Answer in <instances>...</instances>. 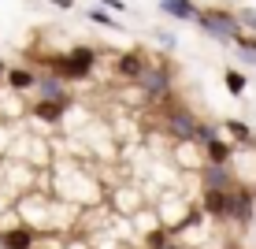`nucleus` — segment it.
<instances>
[{
    "mask_svg": "<svg viewBox=\"0 0 256 249\" xmlns=\"http://www.w3.org/2000/svg\"><path fill=\"white\" fill-rule=\"evenodd\" d=\"M0 249H8V245H0Z\"/></svg>",
    "mask_w": 256,
    "mask_h": 249,
    "instance_id": "obj_24",
    "label": "nucleus"
},
{
    "mask_svg": "<svg viewBox=\"0 0 256 249\" xmlns=\"http://www.w3.org/2000/svg\"><path fill=\"white\" fill-rule=\"evenodd\" d=\"M256 216V186L249 182H238L226 190V223H238V227H249Z\"/></svg>",
    "mask_w": 256,
    "mask_h": 249,
    "instance_id": "obj_3",
    "label": "nucleus"
},
{
    "mask_svg": "<svg viewBox=\"0 0 256 249\" xmlns=\"http://www.w3.org/2000/svg\"><path fill=\"white\" fill-rule=\"evenodd\" d=\"M34 249H45V245H34Z\"/></svg>",
    "mask_w": 256,
    "mask_h": 249,
    "instance_id": "obj_23",
    "label": "nucleus"
},
{
    "mask_svg": "<svg viewBox=\"0 0 256 249\" xmlns=\"http://www.w3.org/2000/svg\"><path fill=\"white\" fill-rule=\"evenodd\" d=\"M38 78H41V71H34V67H8L4 82L15 93H30V90H38Z\"/></svg>",
    "mask_w": 256,
    "mask_h": 249,
    "instance_id": "obj_10",
    "label": "nucleus"
},
{
    "mask_svg": "<svg viewBox=\"0 0 256 249\" xmlns=\"http://www.w3.org/2000/svg\"><path fill=\"white\" fill-rule=\"evenodd\" d=\"M223 86H226V93H230V97H242L245 90H249V78H245L238 67H226L223 71Z\"/></svg>",
    "mask_w": 256,
    "mask_h": 249,
    "instance_id": "obj_15",
    "label": "nucleus"
},
{
    "mask_svg": "<svg viewBox=\"0 0 256 249\" xmlns=\"http://www.w3.org/2000/svg\"><path fill=\"white\" fill-rule=\"evenodd\" d=\"M197 26L208 34V38H216V41H234L242 38V23H238V12H226V8H200V15H197Z\"/></svg>",
    "mask_w": 256,
    "mask_h": 249,
    "instance_id": "obj_2",
    "label": "nucleus"
},
{
    "mask_svg": "<svg viewBox=\"0 0 256 249\" xmlns=\"http://www.w3.org/2000/svg\"><path fill=\"white\" fill-rule=\"evenodd\" d=\"M0 245H8V249H34L38 245V230H34L30 223L0 227Z\"/></svg>",
    "mask_w": 256,
    "mask_h": 249,
    "instance_id": "obj_9",
    "label": "nucleus"
},
{
    "mask_svg": "<svg viewBox=\"0 0 256 249\" xmlns=\"http://www.w3.org/2000/svg\"><path fill=\"white\" fill-rule=\"evenodd\" d=\"M52 4H56L60 12H70V8H74V0H52Z\"/></svg>",
    "mask_w": 256,
    "mask_h": 249,
    "instance_id": "obj_20",
    "label": "nucleus"
},
{
    "mask_svg": "<svg viewBox=\"0 0 256 249\" xmlns=\"http://www.w3.org/2000/svg\"><path fill=\"white\" fill-rule=\"evenodd\" d=\"M160 12L171 15V19H178V23H197L200 8L193 4V0H160Z\"/></svg>",
    "mask_w": 256,
    "mask_h": 249,
    "instance_id": "obj_11",
    "label": "nucleus"
},
{
    "mask_svg": "<svg viewBox=\"0 0 256 249\" xmlns=\"http://www.w3.org/2000/svg\"><path fill=\"white\" fill-rule=\"evenodd\" d=\"M152 67L148 64V56H145V49H126V52H119L116 56V64H112V75L119 78V82H141V75Z\"/></svg>",
    "mask_w": 256,
    "mask_h": 249,
    "instance_id": "obj_5",
    "label": "nucleus"
},
{
    "mask_svg": "<svg viewBox=\"0 0 256 249\" xmlns=\"http://www.w3.org/2000/svg\"><path fill=\"white\" fill-rule=\"evenodd\" d=\"M238 182L242 179H238V171L230 164H204L200 167V190H230Z\"/></svg>",
    "mask_w": 256,
    "mask_h": 249,
    "instance_id": "obj_7",
    "label": "nucleus"
},
{
    "mask_svg": "<svg viewBox=\"0 0 256 249\" xmlns=\"http://www.w3.org/2000/svg\"><path fill=\"white\" fill-rule=\"evenodd\" d=\"M234 52L245 64H256V34H242V38L234 41Z\"/></svg>",
    "mask_w": 256,
    "mask_h": 249,
    "instance_id": "obj_16",
    "label": "nucleus"
},
{
    "mask_svg": "<svg viewBox=\"0 0 256 249\" xmlns=\"http://www.w3.org/2000/svg\"><path fill=\"white\" fill-rule=\"evenodd\" d=\"M70 97H64V101H34L30 104V115L34 119H41V123H48V127H60L64 123V115L70 112Z\"/></svg>",
    "mask_w": 256,
    "mask_h": 249,
    "instance_id": "obj_8",
    "label": "nucleus"
},
{
    "mask_svg": "<svg viewBox=\"0 0 256 249\" xmlns=\"http://www.w3.org/2000/svg\"><path fill=\"white\" fill-rule=\"evenodd\" d=\"M86 19L96 23V26H104V30H119V23L112 19V15L104 12V8H90V12H86Z\"/></svg>",
    "mask_w": 256,
    "mask_h": 249,
    "instance_id": "obj_17",
    "label": "nucleus"
},
{
    "mask_svg": "<svg viewBox=\"0 0 256 249\" xmlns=\"http://www.w3.org/2000/svg\"><path fill=\"white\" fill-rule=\"evenodd\" d=\"M64 97H70V93H67V82H64V78H56L52 71L38 78V101H64Z\"/></svg>",
    "mask_w": 256,
    "mask_h": 249,
    "instance_id": "obj_12",
    "label": "nucleus"
},
{
    "mask_svg": "<svg viewBox=\"0 0 256 249\" xmlns=\"http://www.w3.org/2000/svg\"><path fill=\"white\" fill-rule=\"evenodd\" d=\"M197 123H200V119L186 108V104H178V101L171 104V97H164V130H167L174 141H193Z\"/></svg>",
    "mask_w": 256,
    "mask_h": 249,
    "instance_id": "obj_4",
    "label": "nucleus"
},
{
    "mask_svg": "<svg viewBox=\"0 0 256 249\" xmlns=\"http://www.w3.org/2000/svg\"><path fill=\"white\" fill-rule=\"evenodd\" d=\"M223 130L230 134V145H234V149H256V138H252V127H249V123H242V119H226V123H223Z\"/></svg>",
    "mask_w": 256,
    "mask_h": 249,
    "instance_id": "obj_13",
    "label": "nucleus"
},
{
    "mask_svg": "<svg viewBox=\"0 0 256 249\" xmlns=\"http://www.w3.org/2000/svg\"><path fill=\"white\" fill-rule=\"evenodd\" d=\"M100 8L104 12H116V15H126V4H122V0H100Z\"/></svg>",
    "mask_w": 256,
    "mask_h": 249,
    "instance_id": "obj_19",
    "label": "nucleus"
},
{
    "mask_svg": "<svg viewBox=\"0 0 256 249\" xmlns=\"http://www.w3.org/2000/svg\"><path fill=\"white\" fill-rule=\"evenodd\" d=\"M238 23H242L245 34H256V8H242V12H238Z\"/></svg>",
    "mask_w": 256,
    "mask_h": 249,
    "instance_id": "obj_18",
    "label": "nucleus"
},
{
    "mask_svg": "<svg viewBox=\"0 0 256 249\" xmlns=\"http://www.w3.org/2000/svg\"><path fill=\"white\" fill-rule=\"evenodd\" d=\"M200 149H204V160H208V164H230V160H234V153H238V149L230 145V141H223L219 134L212 138V141H204Z\"/></svg>",
    "mask_w": 256,
    "mask_h": 249,
    "instance_id": "obj_14",
    "label": "nucleus"
},
{
    "mask_svg": "<svg viewBox=\"0 0 256 249\" xmlns=\"http://www.w3.org/2000/svg\"><path fill=\"white\" fill-rule=\"evenodd\" d=\"M171 86H174L171 67H167V64H160V67H148L145 75H141L138 90L145 93V101H164V97H171Z\"/></svg>",
    "mask_w": 256,
    "mask_h": 249,
    "instance_id": "obj_6",
    "label": "nucleus"
},
{
    "mask_svg": "<svg viewBox=\"0 0 256 249\" xmlns=\"http://www.w3.org/2000/svg\"><path fill=\"white\" fill-rule=\"evenodd\" d=\"M164 249H190V245H182V242H174V238H171V242H167Z\"/></svg>",
    "mask_w": 256,
    "mask_h": 249,
    "instance_id": "obj_21",
    "label": "nucleus"
},
{
    "mask_svg": "<svg viewBox=\"0 0 256 249\" xmlns=\"http://www.w3.org/2000/svg\"><path fill=\"white\" fill-rule=\"evenodd\" d=\"M4 75H8V64H4V60H0V82H4Z\"/></svg>",
    "mask_w": 256,
    "mask_h": 249,
    "instance_id": "obj_22",
    "label": "nucleus"
},
{
    "mask_svg": "<svg viewBox=\"0 0 256 249\" xmlns=\"http://www.w3.org/2000/svg\"><path fill=\"white\" fill-rule=\"evenodd\" d=\"M93 64H96V49L93 45H74L67 52H60V56H48V71L56 78H64V82H86V78L93 75Z\"/></svg>",
    "mask_w": 256,
    "mask_h": 249,
    "instance_id": "obj_1",
    "label": "nucleus"
}]
</instances>
